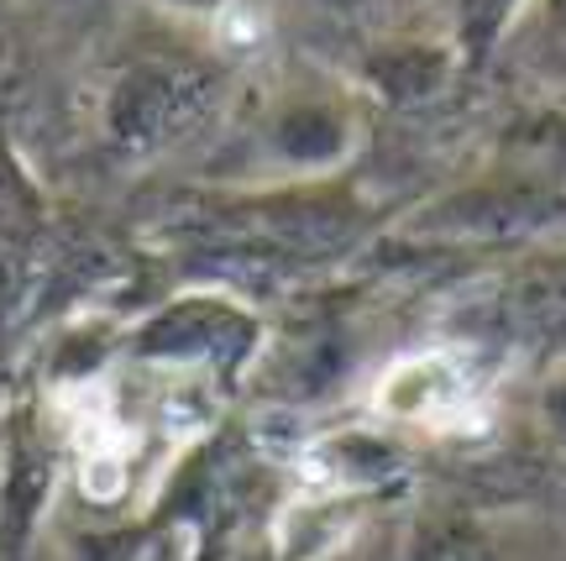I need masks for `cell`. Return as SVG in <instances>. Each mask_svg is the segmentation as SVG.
I'll return each mask as SVG.
<instances>
[{
    "label": "cell",
    "mask_w": 566,
    "mask_h": 561,
    "mask_svg": "<svg viewBox=\"0 0 566 561\" xmlns=\"http://www.w3.org/2000/svg\"><path fill=\"white\" fill-rule=\"evenodd\" d=\"M472 399V383L451 357H409L378 388V404L399 420L424 425H451Z\"/></svg>",
    "instance_id": "obj_1"
}]
</instances>
